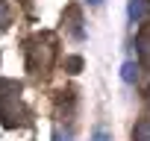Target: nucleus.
I'll return each mask as SVG.
<instances>
[{"label":"nucleus","mask_w":150,"mask_h":141,"mask_svg":"<svg viewBox=\"0 0 150 141\" xmlns=\"http://www.w3.org/2000/svg\"><path fill=\"white\" fill-rule=\"evenodd\" d=\"M18 115H27L21 106V82L18 80H0V123L12 129L21 123Z\"/></svg>","instance_id":"obj_1"},{"label":"nucleus","mask_w":150,"mask_h":141,"mask_svg":"<svg viewBox=\"0 0 150 141\" xmlns=\"http://www.w3.org/2000/svg\"><path fill=\"white\" fill-rule=\"evenodd\" d=\"M147 15H150V3H147V0H129V6H127L129 24H141Z\"/></svg>","instance_id":"obj_2"},{"label":"nucleus","mask_w":150,"mask_h":141,"mask_svg":"<svg viewBox=\"0 0 150 141\" xmlns=\"http://www.w3.org/2000/svg\"><path fill=\"white\" fill-rule=\"evenodd\" d=\"M132 141H150V118H144L132 126Z\"/></svg>","instance_id":"obj_3"},{"label":"nucleus","mask_w":150,"mask_h":141,"mask_svg":"<svg viewBox=\"0 0 150 141\" xmlns=\"http://www.w3.org/2000/svg\"><path fill=\"white\" fill-rule=\"evenodd\" d=\"M121 80L129 82V85L138 80V65H135V62H124V68H121Z\"/></svg>","instance_id":"obj_4"},{"label":"nucleus","mask_w":150,"mask_h":141,"mask_svg":"<svg viewBox=\"0 0 150 141\" xmlns=\"http://www.w3.org/2000/svg\"><path fill=\"white\" fill-rule=\"evenodd\" d=\"M65 68H68V74H80V70H83V59L80 56H68L65 59Z\"/></svg>","instance_id":"obj_5"},{"label":"nucleus","mask_w":150,"mask_h":141,"mask_svg":"<svg viewBox=\"0 0 150 141\" xmlns=\"http://www.w3.org/2000/svg\"><path fill=\"white\" fill-rule=\"evenodd\" d=\"M9 18H12L9 3H6V0H0V30H6V27H9Z\"/></svg>","instance_id":"obj_6"},{"label":"nucleus","mask_w":150,"mask_h":141,"mask_svg":"<svg viewBox=\"0 0 150 141\" xmlns=\"http://www.w3.org/2000/svg\"><path fill=\"white\" fill-rule=\"evenodd\" d=\"M91 141H112V132H109L106 126H94V132H91Z\"/></svg>","instance_id":"obj_7"},{"label":"nucleus","mask_w":150,"mask_h":141,"mask_svg":"<svg viewBox=\"0 0 150 141\" xmlns=\"http://www.w3.org/2000/svg\"><path fill=\"white\" fill-rule=\"evenodd\" d=\"M53 141H68V138H62V132L56 129V132H53Z\"/></svg>","instance_id":"obj_8"},{"label":"nucleus","mask_w":150,"mask_h":141,"mask_svg":"<svg viewBox=\"0 0 150 141\" xmlns=\"http://www.w3.org/2000/svg\"><path fill=\"white\" fill-rule=\"evenodd\" d=\"M88 3H91V6H97V3H103V0H88Z\"/></svg>","instance_id":"obj_9"}]
</instances>
